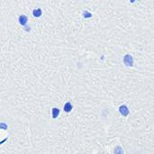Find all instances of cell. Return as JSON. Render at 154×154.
Wrapping results in <instances>:
<instances>
[{
	"label": "cell",
	"mask_w": 154,
	"mask_h": 154,
	"mask_svg": "<svg viewBox=\"0 0 154 154\" xmlns=\"http://www.w3.org/2000/svg\"><path fill=\"white\" fill-rule=\"evenodd\" d=\"M123 63L127 67H132L133 65V58L132 55L130 54H125L123 56Z\"/></svg>",
	"instance_id": "1"
},
{
	"label": "cell",
	"mask_w": 154,
	"mask_h": 154,
	"mask_svg": "<svg viewBox=\"0 0 154 154\" xmlns=\"http://www.w3.org/2000/svg\"><path fill=\"white\" fill-rule=\"evenodd\" d=\"M119 112L123 116H127L129 115V113H130L128 106H125V105H123V106H121L119 107Z\"/></svg>",
	"instance_id": "2"
},
{
	"label": "cell",
	"mask_w": 154,
	"mask_h": 154,
	"mask_svg": "<svg viewBox=\"0 0 154 154\" xmlns=\"http://www.w3.org/2000/svg\"><path fill=\"white\" fill-rule=\"evenodd\" d=\"M18 21H19V24L22 26H25L26 24H27V22H28V17L26 15H22L19 16Z\"/></svg>",
	"instance_id": "3"
},
{
	"label": "cell",
	"mask_w": 154,
	"mask_h": 154,
	"mask_svg": "<svg viewBox=\"0 0 154 154\" xmlns=\"http://www.w3.org/2000/svg\"><path fill=\"white\" fill-rule=\"evenodd\" d=\"M64 111L66 113H70L71 110H72V105H71V103L70 101H68L67 103H65V105H64Z\"/></svg>",
	"instance_id": "4"
},
{
	"label": "cell",
	"mask_w": 154,
	"mask_h": 154,
	"mask_svg": "<svg viewBox=\"0 0 154 154\" xmlns=\"http://www.w3.org/2000/svg\"><path fill=\"white\" fill-rule=\"evenodd\" d=\"M33 16L34 17H41L42 16V9L41 8H37V9H34L33 11Z\"/></svg>",
	"instance_id": "5"
},
{
	"label": "cell",
	"mask_w": 154,
	"mask_h": 154,
	"mask_svg": "<svg viewBox=\"0 0 154 154\" xmlns=\"http://www.w3.org/2000/svg\"><path fill=\"white\" fill-rule=\"evenodd\" d=\"M51 113H52V118L56 119L60 115V109H59V108H57V107H53L52 110H51Z\"/></svg>",
	"instance_id": "6"
},
{
	"label": "cell",
	"mask_w": 154,
	"mask_h": 154,
	"mask_svg": "<svg viewBox=\"0 0 154 154\" xmlns=\"http://www.w3.org/2000/svg\"><path fill=\"white\" fill-rule=\"evenodd\" d=\"M115 154H123V150L121 146H116L115 149Z\"/></svg>",
	"instance_id": "7"
},
{
	"label": "cell",
	"mask_w": 154,
	"mask_h": 154,
	"mask_svg": "<svg viewBox=\"0 0 154 154\" xmlns=\"http://www.w3.org/2000/svg\"><path fill=\"white\" fill-rule=\"evenodd\" d=\"M83 16L85 17V18H91V17H92V14L88 12V11H84V12H83Z\"/></svg>",
	"instance_id": "8"
},
{
	"label": "cell",
	"mask_w": 154,
	"mask_h": 154,
	"mask_svg": "<svg viewBox=\"0 0 154 154\" xmlns=\"http://www.w3.org/2000/svg\"><path fill=\"white\" fill-rule=\"evenodd\" d=\"M0 128L3 130H5V129H7V125L5 124L4 123H1V124H0Z\"/></svg>",
	"instance_id": "9"
}]
</instances>
